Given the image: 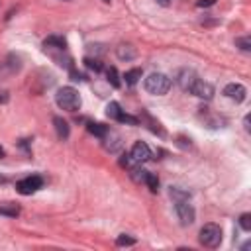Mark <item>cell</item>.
Instances as JSON below:
<instances>
[{
	"mask_svg": "<svg viewBox=\"0 0 251 251\" xmlns=\"http://www.w3.org/2000/svg\"><path fill=\"white\" fill-rule=\"evenodd\" d=\"M143 86H145V90H147L149 94L163 96V94H167V92L171 90L173 80H171L167 75H163V73H151V75L143 80Z\"/></svg>",
	"mask_w": 251,
	"mask_h": 251,
	"instance_id": "1",
	"label": "cell"
},
{
	"mask_svg": "<svg viewBox=\"0 0 251 251\" xmlns=\"http://www.w3.org/2000/svg\"><path fill=\"white\" fill-rule=\"evenodd\" d=\"M55 102L61 110H67V112H76L80 108V96L73 86L59 88L55 94Z\"/></svg>",
	"mask_w": 251,
	"mask_h": 251,
	"instance_id": "2",
	"label": "cell"
},
{
	"mask_svg": "<svg viewBox=\"0 0 251 251\" xmlns=\"http://www.w3.org/2000/svg\"><path fill=\"white\" fill-rule=\"evenodd\" d=\"M200 243L204 247H210V249L218 247L222 243V227L218 224H206V226H202V229H200Z\"/></svg>",
	"mask_w": 251,
	"mask_h": 251,
	"instance_id": "3",
	"label": "cell"
},
{
	"mask_svg": "<svg viewBox=\"0 0 251 251\" xmlns=\"http://www.w3.org/2000/svg\"><path fill=\"white\" fill-rule=\"evenodd\" d=\"M175 212L180 220L182 226H190L194 224V218H196V212L192 208V204H188V200H175Z\"/></svg>",
	"mask_w": 251,
	"mask_h": 251,
	"instance_id": "4",
	"label": "cell"
},
{
	"mask_svg": "<svg viewBox=\"0 0 251 251\" xmlns=\"http://www.w3.org/2000/svg\"><path fill=\"white\" fill-rule=\"evenodd\" d=\"M41 186H43V178L39 175H31V176H25V178H22V180L16 182V190L20 194H33Z\"/></svg>",
	"mask_w": 251,
	"mask_h": 251,
	"instance_id": "5",
	"label": "cell"
},
{
	"mask_svg": "<svg viewBox=\"0 0 251 251\" xmlns=\"http://www.w3.org/2000/svg\"><path fill=\"white\" fill-rule=\"evenodd\" d=\"M196 80H198V75H196L194 71H190V69H180V71L176 73V82H178V86H180L184 92H190Z\"/></svg>",
	"mask_w": 251,
	"mask_h": 251,
	"instance_id": "6",
	"label": "cell"
},
{
	"mask_svg": "<svg viewBox=\"0 0 251 251\" xmlns=\"http://www.w3.org/2000/svg\"><path fill=\"white\" fill-rule=\"evenodd\" d=\"M129 159L135 161V163H145V161H149V159H151V149H149V145L143 143V141H135L133 147H131V151H129Z\"/></svg>",
	"mask_w": 251,
	"mask_h": 251,
	"instance_id": "7",
	"label": "cell"
},
{
	"mask_svg": "<svg viewBox=\"0 0 251 251\" xmlns=\"http://www.w3.org/2000/svg\"><path fill=\"white\" fill-rule=\"evenodd\" d=\"M224 96H227L229 100H233V102H243L245 100V96H247V90H245V86L243 84H239V82H229V84H226L224 86Z\"/></svg>",
	"mask_w": 251,
	"mask_h": 251,
	"instance_id": "8",
	"label": "cell"
},
{
	"mask_svg": "<svg viewBox=\"0 0 251 251\" xmlns=\"http://www.w3.org/2000/svg\"><path fill=\"white\" fill-rule=\"evenodd\" d=\"M194 96H198V98H204V100H210L212 96H214V86L210 84V82H204V80H196L194 82V86H192V90H190Z\"/></svg>",
	"mask_w": 251,
	"mask_h": 251,
	"instance_id": "9",
	"label": "cell"
},
{
	"mask_svg": "<svg viewBox=\"0 0 251 251\" xmlns=\"http://www.w3.org/2000/svg\"><path fill=\"white\" fill-rule=\"evenodd\" d=\"M53 126H55V131H57V137H59V139H67V137H69L71 127H69V124H67L61 116H55V118H53Z\"/></svg>",
	"mask_w": 251,
	"mask_h": 251,
	"instance_id": "10",
	"label": "cell"
},
{
	"mask_svg": "<svg viewBox=\"0 0 251 251\" xmlns=\"http://www.w3.org/2000/svg\"><path fill=\"white\" fill-rule=\"evenodd\" d=\"M116 55H118V59H122V61H131V59H135L137 51H135V47L122 43V45L116 49Z\"/></svg>",
	"mask_w": 251,
	"mask_h": 251,
	"instance_id": "11",
	"label": "cell"
},
{
	"mask_svg": "<svg viewBox=\"0 0 251 251\" xmlns=\"http://www.w3.org/2000/svg\"><path fill=\"white\" fill-rule=\"evenodd\" d=\"M43 47H45V49H49V47L65 49V47H67V41H65V37H61V35H49V37L43 41Z\"/></svg>",
	"mask_w": 251,
	"mask_h": 251,
	"instance_id": "12",
	"label": "cell"
},
{
	"mask_svg": "<svg viewBox=\"0 0 251 251\" xmlns=\"http://www.w3.org/2000/svg\"><path fill=\"white\" fill-rule=\"evenodd\" d=\"M20 214V206L14 204V202H6V204H0V216H8V218H16Z\"/></svg>",
	"mask_w": 251,
	"mask_h": 251,
	"instance_id": "13",
	"label": "cell"
},
{
	"mask_svg": "<svg viewBox=\"0 0 251 251\" xmlns=\"http://www.w3.org/2000/svg\"><path fill=\"white\" fill-rule=\"evenodd\" d=\"M86 129L92 133V135H96V137H100V139H104L106 135H108V127L106 126H102V124H94V122H90L88 126H86Z\"/></svg>",
	"mask_w": 251,
	"mask_h": 251,
	"instance_id": "14",
	"label": "cell"
},
{
	"mask_svg": "<svg viewBox=\"0 0 251 251\" xmlns=\"http://www.w3.org/2000/svg\"><path fill=\"white\" fill-rule=\"evenodd\" d=\"M139 78H141V69H129V71H126V75H124V80H126V84H129V86L137 84Z\"/></svg>",
	"mask_w": 251,
	"mask_h": 251,
	"instance_id": "15",
	"label": "cell"
},
{
	"mask_svg": "<svg viewBox=\"0 0 251 251\" xmlns=\"http://www.w3.org/2000/svg\"><path fill=\"white\" fill-rule=\"evenodd\" d=\"M106 76H108V82H110L114 88H120V86H122V80H120V75H118L116 67H110V69L106 71Z\"/></svg>",
	"mask_w": 251,
	"mask_h": 251,
	"instance_id": "16",
	"label": "cell"
},
{
	"mask_svg": "<svg viewBox=\"0 0 251 251\" xmlns=\"http://www.w3.org/2000/svg\"><path fill=\"white\" fill-rule=\"evenodd\" d=\"M122 112H124V110H122V106H120L118 102H110V104L106 106V116H108V118H114V120H118Z\"/></svg>",
	"mask_w": 251,
	"mask_h": 251,
	"instance_id": "17",
	"label": "cell"
},
{
	"mask_svg": "<svg viewBox=\"0 0 251 251\" xmlns=\"http://www.w3.org/2000/svg\"><path fill=\"white\" fill-rule=\"evenodd\" d=\"M143 182L149 186V190H151V192H157V190H159V178H157L153 173H147Z\"/></svg>",
	"mask_w": 251,
	"mask_h": 251,
	"instance_id": "18",
	"label": "cell"
},
{
	"mask_svg": "<svg viewBox=\"0 0 251 251\" xmlns=\"http://www.w3.org/2000/svg\"><path fill=\"white\" fill-rule=\"evenodd\" d=\"M171 196L175 200H188L190 198V192H186V190H182L178 186H171Z\"/></svg>",
	"mask_w": 251,
	"mask_h": 251,
	"instance_id": "19",
	"label": "cell"
},
{
	"mask_svg": "<svg viewBox=\"0 0 251 251\" xmlns=\"http://www.w3.org/2000/svg\"><path fill=\"white\" fill-rule=\"evenodd\" d=\"M235 45L241 49V51H245V53H249L251 51V39H249V35H243V37H237L235 39Z\"/></svg>",
	"mask_w": 251,
	"mask_h": 251,
	"instance_id": "20",
	"label": "cell"
},
{
	"mask_svg": "<svg viewBox=\"0 0 251 251\" xmlns=\"http://www.w3.org/2000/svg\"><path fill=\"white\" fill-rule=\"evenodd\" d=\"M84 65H86V69H90V71H94V73H100V71H102V63H100L98 59L86 57V59H84Z\"/></svg>",
	"mask_w": 251,
	"mask_h": 251,
	"instance_id": "21",
	"label": "cell"
},
{
	"mask_svg": "<svg viewBox=\"0 0 251 251\" xmlns=\"http://www.w3.org/2000/svg\"><path fill=\"white\" fill-rule=\"evenodd\" d=\"M239 226H241L243 231H249V229H251V214H249V212H243V214L239 216Z\"/></svg>",
	"mask_w": 251,
	"mask_h": 251,
	"instance_id": "22",
	"label": "cell"
},
{
	"mask_svg": "<svg viewBox=\"0 0 251 251\" xmlns=\"http://www.w3.org/2000/svg\"><path fill=\"white\" fill-rule=\"evenodd\" d=\"M118 122H122V124H129V126H137V124H139V120H137L135 116H129V114H126V112L120 114Z\"/></svg>",
	"mask_w": 251,
	"mask_h": 251,
	"instance_id": "23",
	"label": "cell"
},
{
	"mask_svg": "<svg viewBox=\"0 0 251 251\" xmlns=\"http://www.w3.org/2000/svg\"><path fill=\"white\" fill-rule=\"evenodd\" d=\"M116 245H120V247H124V245H135V239L129 237V235H126V233H122V235H118Z\"/></svg>",
	"mask_w": 251,
	"mask_h": 251,
	"instance_id": "24",
	"label": "cell"
},
{
	"mask_svg": "<svg viewBox=\"0 0 251 251\" xmlns=\"http://www.w3.org/2000/svg\"><path fill=\"white\" fill-rule=\"evenodd\" d=\"M145 175H147V171H143L141 167H133L131 169V176H133V180H145Z\"/></svg>",
	"mask_w": 251,
	"mask_h": 251,
	"instance_id": "25",
	"label": "cell"
},
{
	"mask_svg": "<svg viewBox=\"0 0 251 251\" xmlns=\"http://www.w3.org/2000/svg\"><path fill=\"white\" fill-rule=\"evenodd\" d=\"M214 4H216V0H198L196 2L198 8H208V6H214Z\"/></svg>",
	"mask_w": 251,
	"mask_h": 251,
	"instance_id": "26",
	"label": "cell"
},
{
	"mask_svg": "<svg viewBox=\"0 0 251 251\" xmlns=\"http://www.w3.org/2000/svg\"><path fill=\"white\" fill-rule=\"evenodd\" d=\"M71 78H73V80H82V75H80V73H76V71H73V69H71Z\"/></svg>",
	"mask_w": 251,
	"mask_h": 251,
	"instance_id": "27",
	"label": "cell"
},
{
	"mask_svg": "<svg viewBox=\"0 0 251 251\" xmlns=\"http://www.w3.org/2000/svg\"><path fill=\"white\" fill-rule=\"evenodd\" d=\"M243 124H245V129L249 131V129H251V127H249V116H245V118H243Z\"/></svg>",
	"mask_w": 251,
	"mask_h": 251,
	"instance_id": "28",
	"label": "cell"
},
{
	"mask_svg": "<svg viewBox=\"0 0 251 251\" xmlns=\"http://www.w3.org/2000/svg\"><path fill=\"white\" fill-rule=\"evenodd\" d=\"M157 4H161V6H169L171 0H157Z\"/></svg>",
	"mask_w": 251,
	"mask_h": 251,
	"instance_id": "29",
	"label": "cell"
},
{
	"mask_svg": "<svg viewBox=\"0 0 251 251\" xmlns=\"http://www.w3.org/2000/svg\"><path fill=\"white\" fill-rule=\"evenodd\" d=\"M0 157H4V149L2 147H0Z\"/></svg>",
	"mask_w": 251,
	"mask_h": 251,
	"instance_id": "30",
	"label": "cell"
},
{
	"mask_svg": "<svg viewBox=\"0 0 251 251\" xmlns=\"http://www.w3.org/2000/svg\"><path fill=\"white\" fill-rule=\"evenodd\" d=\"M104 2H110V0H104Z\"/></svg>",
	"mask_w": 251,
	"mask_h": 251,
	"instance_id": "31",
	"label": "cell"
},
{
	"mask_svg": "<svg viewBox=\"0 0 251 251\" xmlns=\"http://www.w3.org/2000/svg\"><path fill=\"white\" fill-rule=\"evenodd\" d=\"M65 2H69V0H65Z\"/></svg>",
	"mask_w": 251,
	"mask_h": 251,
	"instance_id": "32",
	"label": "cell"
}]
</instances>
